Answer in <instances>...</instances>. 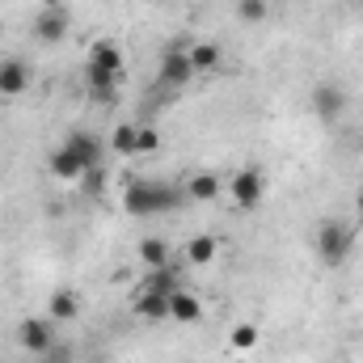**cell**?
<instances>
[{"instance_id":"obj_1","label":"cell","mask_w":363,"mask_h":363,"mask_svg":"<svg viewBox=\"0 0 363 363\" xmlns=\"http://www.w3.org/2000/svg\"><path fill=\"white\" fill-rule=\"evenodd\" d=\"M182 203V190H174L169 182H148V178H131L123 186V207L131 216H165Z\"/></svg>"},{"instance_id":"obj_2","label":"cell","mask_w":363,"mask_h":363,"mask_svg":"<svg viewBox=\"0 0 363 363\" xmlns=\"http://www.w3.org/2000/svg\"><path fill=\"white\" fill-rule=\"evenodd\" d=\"M313 250H317V258L325 262V267H342L347 258H351V250H355V228H347L342 220H321L317 224V233H313Z\"/></svg>"},{"instance_id":"obj_3","label":"cell","mask_w":363,"mask_h":363,"mask_svg":"<svg viewBox=\"0 0 363 363\" xmlns=\"http://www.w3.org/2000/svg\"><path fill=\"white\" fill-rule=\"evenodd\" d=\"M186 47H190V43L174 38V43L165 47V55H161V85H165V89H182V85H190V81L199 77L194 64H190V55H186Z\"/></svg>"},{"instance_id":"obj_4","label":"cell","mask_w":363,"mask_h":363,"mask_svg":"<svg viewBox=\"0 0 363 363\" xmlns=\"http://www.w3.org/2000/svg\"><path fill=\"white\" fill-rule=\"evenodd\" d=\"M224 186H228V194H233V203H237L241 211H254V207L262 203V194H267V178H262V169H237Z\"/></svg>"},{"instance_id":"obj_5","label":"cell","mask_w":363,"mask_h":363,"mask_svg":"<svg viewBox=\"0 0 363 363\" xmlns=\"http://www.w3.org/2000/svg\"><path fill=\"white\" fill-rule=\"evenodd\" d=\"M17 342H21L30 355L51 351V347H55V321H51V317H26V321L17 325Z\"/></svg>"},{"instance_id":"obj_6","label":"cell","mask_w":363,"mask_h":363,"mask_svg":"<svg viewBox=\"0 0 363 363\" xmlns=\"http://www.w3.org/2000/svg\"><path fill=\"white\" fill-rule=\"evenodd\" d=\"M342 110H347V93H342V85L321 81V85L313 89V114H317L321 123H338Z\"/></svg>"},{"instance_id":"obj_7","label":"cell","mask_w":363,"mask_h":363,"mask_svg":"<svg viewBox=\"0 0 363 363\" xmlns=\"http://www.w3.org/2000/svg\"><path fill=\"white\" fill-rule=\"evenodd\" d=\"M68 9H43L38 17H34V38L43 43V47H55V43H64L68 38Z\"/></svg>"},{"instance_id":"obj_8","label":"cell","mask_w":363,"mask_h":363,"mask_svg":"<svg viewBox=\"0 0 363 363\" xmlns=\"http://www.w3.org/2000/svg\"><path fill=\"white\" fill-rule=\"evenodd\" d=\"M26 89H30V64L17 60V55L0 60V101H13V97H21Z\"/></svg>"},{"instance_id":"obj_9","label":"cell","mask_w":363,"mask_h":363,"mask_svg":"<svg viewBox=\"0 0 363 363\" xmlns=\"http://www.w3.org/2000/svg\"><path fill=\"white\" fill-rule=\"evenodd\" d=\"M81 81H85V89H89L97 101H106V106H110V101L118 97V81H123V77H118V72H110V68H97V64H89V60H85Z\"/></svg>"},{"instance_id":"obj_10","label":"cell","mask_w":363,"mask_h":363,"mask_svg":"<svg viewBox=\"0 0 363 363\" xmlns=\"http://www.w3.org/2000/svg\"><path fill=\"white\" fill-rule=\"evenodd\" d=\"M169 321H182V325H199V321H203V300H199L194 291L178 287V291L169 296Z\"/></svg>"},{"instance_id":"obj_11","label":"cell","mask_w":363,"mask_h":363,"mask_svg":"<svg viewBox=\"0 0 363 363\" xmlns=\"http://www.w3.org/2000/svg\"><path fill=\"white\" fill-rule=\"evenodd\" d=\"M47 169H51V174H55L60 182H81V174H85L81 157H77L72 148H64V144H60V148L47 157Z\"/></svg>"},{"instance_id":"obj_12","label":"cell","mask_w":363,"mask_h":363,"mask_svg":"<svg viewBox=\"0 0 363 363\" xmlns=\"http://www.w3.org/2000/svg\"><path fill=\"white\" fill-rule=\"evenodd\" d=\"M182 250H186V262H190V267H211L216 254H220V241H216L211 233H199V237H190Z\"/></svg>"},{"instance_id":"obj_13","label":"cell","mask_w":363,"mask_h":363,"mask_svg":"<svg viewBox=\"0 0 363 363\" xmlns=\"http://www.w3.org/2000/svg\"><path fill=\"white\" fill-rule=\"evenodd\" d=\"M47 317H51V321H77V317H81V296L68 291V287L51 291V300H47Z\"/></svg>"},{"instance_id":"obj_14","label":"cell","mask_w":363,"mask_h":363,"mask_svg":"<svg viewBox=\"0 0 363 363\" xmlns=\"http://www.w3.org/2000/svg\"><path fill=\"white\" fill-rule=\"evenodd\" d=\"M64 148H72L77 157H81V165L93 169V165H101V140L89 135V131H72L68 140H64Z\"/></svg>"},{"instance_id":"obj_15","label":"cell","mask_w":363,"mask_h":363,"mask_svg":"<svg viewBox=\"0 0 363 363\" xmlns=\"http://www.w3.org/2000/svg\"><path fill=\"white\" fill-rule=\"evenodd\" d=\"M89 64L110 68V72H118V77H123V47H118L114 38H97V43L89 47Z\"/></svg>"},{"instance_id":"obj_16","label":"cell","mask_w":363,"mask_h":363,"mask_svg":"<svg viewBox=\"0 0 363 363\" xmlns=\"http://www.w3.org/2000/svg\"><path fill=\"white\" fill-rule=\"evenodd\" d=\"M135 254H140L144 271H161V267H169V241H161V237H144V241L135 245Z\"/></svg>"},{"instance_id":"obj_17","label":"cell","mask_w":363,"mask_h":363,"mask_svg":"<svg viewBox=\"0 0 363 363\" xmlns=\"http://www.w3.org/2000/svg\"><path fill=\"white\" fill-rule=\"evenodd\" d=\"M220 190H224V178H216V174H194V178H186V194H190L194 203H216Z\"/></svg>"},{"instance_id":"obj_18","label":"cell","mask_w":363,"mask_h":363,"mask_svg":"<svg viewBox=\"0 0 363 363\" xmlns=\"http://www.w3.org/2000/svg\"><path fill=\"white\" fill-rule=\"evenodd\" d=\"M186 55H190L194 72H216V68L224 64V51H220L216 43H190V47H186Z\"/></svg>"},{"instance_id":"obj_19","label":"cell","mask_w":363,"mask_h":363,"mask_svg":"<svg viewBox=\"0 0 363 363\" xmlns=\"http://www.w3.org/2000/svg\"><path fill=\"white\" fill-rule=\"evenodd\" d=\"M135 317H144V321H169V296H161V291H140Z\"/></svg>"},{"instance_id":"obj_20","label":"cell","mask_w":363,"mask_h":363,"mask_svg":"<svg viewBox=\"0 0 363 363\" xmlns=\"http://www.w3.org/2000/svg\"><path fill=\"white\" fill-rule=\"evenodd\" d=\"M182 283H178V271L174 267H161V271H148L144 274V291H161V296H174Z\"/></svg>"},{"instance_id":"obj_21","label":"cell","mask_w":363,"mask_h":363,"mask_svg":"<svg viewBox=\"0 0 363 363\" xmlns=\"http://www.w3.org/2000/svg\"><path fill=\"white\" fill-rule=\"evenodd\" d=\"M135 123H118L114 127V135H110V148L118 152V157H135Z\"/></svg>"},{"instance_id":"obj_22","label":"cell","mask_w":363,"mask_h":363,"mask_svg":"<svg viewBox=\"0 0 363 363\" xmlns=\"http://www.w3.org/2000/svg\"><path fill=\"white\" fill-rule=\"evenodd\" d=\"M267 13H271V4H267V0H237V17H241L245 26L267 21Z\"/></svg>"},{"instance_id":"obj_23","label":"cell","mask_w":363,"mask_h":363,"mask_svg":"<svg viewBox=\"0 0 363 363\" xmlns=\"http://www.w3.org/2000/svg\"><path fill=\"white\" fill-rule=\"evenodd\" d=\"M258 338H262V334H258V325L241 321V325L233 330V338H228V342H233V351H254V347H258Z\"/></svg>"},{"instance_id":"obj_24","label":"cell","mask_w":363,"mask_h":363,"mask_svg":"<svg viewBox=\"0 0 363 363\" xmlns=\"http://www.w3.org/2000/svg\"><path fill=\"white\" fill-rule=\"evenodd\" d=\"M81 190L97 199V194L106 190V169H101V165H93V169H85V174H81Z\"/></svg>"},{"instance_id":"obj_25","label":"cell","mask_w":363,"mask_h":363,"mask_svg":"<svg viewBox=\"0 0 363 363\" xmlns=\"http://www.w3.org/2000/svg\"><path fill=\"white\" fill-rule=\"evenodd\" d=\"M157 148H161V131L157 127H140L135 131V157L140 152H157Z\"/></svg>"},{"instance_id":"obj_26","label":"cell","mask_w":363,"mask_h":363,"mask_svg":"<svg viewBox=\"0 0 363 363\" xmlns=\"http://www.w3.org/2000/svg\"><path fill=\"white\" fill-rule=\"evenodd\" d=\"M38 363H72V351H68L64 342H55L51 351H43V355H38Z\"/></svg>"},{"instance_id":"obj_27","label":"cell","mask_w":363,"mask_h":363,"mask_svg":"<svg viewBox=\"0 0 363 363\" xmlns=\"http://www.w3.org/2000/svg\"><path fill=\"white\" fill-rule=\"evenodd\" d=\"M355 211L363 216V182H359V194H355Z\"/></svg>"},{"instance_id":"obj_28","label":"cell","mask_w":363,"mask_h":363,"mask_svg":"<svg viewBox=\"0 0 363 363\" xmlns=\"http://www.w3.org/2000/svg\"><path fill=\"white\" fill-rule=\"evenodd\" d=\"M43 9H64V0H43Z\"/></svg>"},{"instance_id":"obj_29","label":"cell","mask_w":363,"mask_h":363,"mask_svg":"<svg viewBox=\"0 0 363 363\" xmlns=\"http://www.w3.org/2000/svg\"><path fill=\"white\" fill-rule=\"evenodd\" d=\"M152 4H169V0H152Z\"/></svg>"},{"instance_id":"obj_30","label":"cell","mask_w":363,"mask_h":363,"mask_svg":"<svg viewBox=\"0 0 363 363\" xmlns=\"http://www.w3.org/2000/svg\"><path fill=\"white\" fill-rule=\"evenodd\" d=\"M351 4H363V0H351Z\"/></svg>"}]
</instances>
